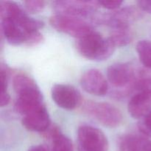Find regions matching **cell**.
Instances as JSON below:
<instances>
[{"instance_id": "6da1fadb", "label": "cell", "mask_w": 151, "mask_h": 151, "mask_svg": "<svg viewBox=\"0 0 151 151\" xmlns=\"http://www.w3.org/2000/svg\"><path fill=\"white\" fill-rule=\"evenodd\" d=\"M13 88L18 95L15 109L23 116L44 105L42 93L30 77L23 74L16 75L13 79Z\"/></svg>"}, {"instance_id": "7a4b0ae2", "label": "cell", "mask_w": 151, "mask_h": 151, "mask_svg": "<svg viewBox=\"0 0 151 151\" xmlns=\"http://www.w3.org/2000/svg\"><path fill=\"white\" fill-rule=\"evenodd\" d=\"M76 47L83 57L96 61L107 60L113 55L116 48L110 38H104L95 31L78 38Z\"/></svg>"}, {"instance_id": "3957f363", "label": "cell", "mask_w": 151, "mask_h": 151, "mask_svg": "<svg viewBox=\"0 0 151 151\" xmlns=\"http://www.w3.org/2000/svg\"><path fill=\"white\" fill-rule=\"evenodd\" d=\"M137 69L132 65L118 63L111 65L107 69L108 81L116 88L114 91L116 97H125L133 93L132 85L135 79Z\"/></svg>"}, {"instance_id": "277c9868", "label": "cell", "mask_w": 151, "mask_h": 151, "mask_svg": "<svg viewBox=\"0 0 151 151\" xmlns=\"http://www.w3.org/2000/svg\"><path fill=\"white\" fill-rule=\"evenodd\" d=\"M84 111L104 126L116 128L122 122L121 111L116 106L104 102H87L84 105Z\"/></svg>"}, {"instance_id": "5b68a950", "label": "cell", "mask_w": 151, "mask_h": 151, "mask_svg": "<svg viewBox=\"0 0 151 151\" xmlns=\"http://www.w3.org/2000/svg\"><path fill=\"white\" fill-rule=\"evenodd\" d=\"M50 23L58 32L67 34L78 39L94 31L91 24L84 19L57 13L51 16Z\"/></svg>"}, {"instance_id": "8992f818", "label": "cell", "mask_w": 151, "mask_h": 151, "mask_svg": "<svg viewBox=\"0 0 151 151\" xmlns=\"http://www.w3.org/2000/svg\"><path fill=\"white\" fill-rule=\"evenodd\" d=\"M100 7L98 1H85V0H60L53 2V7L58 14L66 15L73 17H89L92 19Z\"/></svg>"}, {"instance_id": "52a82bcc", "label": "cell", "mask_w": 151, "mask_h": 151, "mask_svg": "<svg viewBox=\"0 0 151 151\" xmlns=\"http://www.w3.org/2000/svg\"><path fill=\"white\" fill-rule=\"evenodd\" d=\"M79 151H109V141L99 128L83 125L78 130Z\"/></svg>"}, {"instance_id": "ba28073f", "label": "cell", "mask_w": 151, "mask_h": 151, "mask_svg": "<svg viewBox=\"0 0 151 151\" xmlns=\"http://www.w3.org/2000/svg\"><path fill=\"white\" fill-rule=\"evenodd\" d=\"M142 17V10L139 7L128 6L116 10L109 15H99L97 23H106L111 29L130 27L131 23Z\"/></svg>"}, {"instance_id": "9c48e42d", "label": "cell", "mask_w": 151, "mask_h": 151, "mask_svg": "<svg viewBox=\"0 0 151 151\" xmlns=\"http://www.w3.org/2000/svg\"><path fill=\"white\" fill-rule=\"evenodd\" d=\"M51 96L58 106L66 110L76 109L81 102V93L76 88L69 84L54 85L51 90Z\"/></svg>"}, {"instance_id": "30bf717a", "label": "cell", "mask_w": 151, "mask_h": 151, "mask_svg": "<svg viewBox=\"0 0 151 151\" xmlns=\"http://www.w3.org/2000/svg\"><path fill=\"white\" fill-rule=\"evenodd\" d=\"M81 86L87 93L104 96L109 91V83L101 72L96 69L86 71L81 78Z\"/></svg>"}, {"instance_id": "8fae6325", "label": "cell", "mask_w": 151, "mask_h": 151, "mask_svg": "<svg viewBox=\"0 0 151 151\" xmlns=\"http://www.w3.org/2000/svg\"><path fill=\"white\" fill-rule=\"evenodd\" d=\"M22 125L32 132L44 133L51 125L50 114L44 105L24 116Z\"/></svg>"}, {"instance_id": "7c38bea8", "label": "cell", "mask_w": 151, "mask_h": 151, "mask_svg": "<svg viewBox=\"0 0 151 151\" xmlns=\"http://www.w3.org/2000/svg\"><path fill=\"white\" fill-rule=\"evenodd\" d=\"M128 110L135 119H142L150 112L151 90L134 94L128 102Z\"/></svg>"}, {"instance_id": "4fadbf2b", "label": "cell", "mask_w": 151, "mask_h": 151, "mask_svg": "<svg viewBox=\"0 0 151 151\" xmlns=\"http://www.w3.org/2000/svg\"><path fill=\"white\" fill-rule=\"evenodd\" d=\"M1 34L6 41L12 45L26 44L28 35L14 20L10 19H1Z\"/></svg>"}, {"instance_id": "5bb4252c", "label": "cell", "mask_w": 151, "mask_h": 151, "mask_svg": "<svg viewBox=\"0 0 151 151\" xmlns=\"http://www.w3.org/2000/svg\"><path fill=\"white\" fill-rule=\"evenodd\" d=\"M151 90V68L142 67L137 69L135 79L132 85L133 92Z\"/></svg>"}, {"instance_id": "9a60e30c", "label": "cell", "mask_w": 151, "mask_h": 151, "mask_svg": "<svg viewBox=\"0 0 151 151\" xmlns=\"http://www.w3.org/2000/svg\"><path fill=\"white\" fill-rule=\"evenodd\" d=\"M27 14L23 8L16 2L11 1H1L0 16L1 19H17Z\"/></svg>"}, {"instance_id": "2e32d148", "label": "cell", "mask_w": 151, "mask_h": 151, "mask_svg": "<svg viewBox=\"0 0 151 151\" xmlns=\"http://www.w3.org/2000/svg\"><path fill=\"white\" fill-rule=\"evenodd\" d=\"M115 47H125L132 41L134 33L130 27H119L111 29L109 37Z\"/></svg>"}, {"instance_id": "e0dca14e", "label": "cell", "mask_w": 151, "mask_h": 151, "mask_svg": "<svg viewBox=\"0 0 151 151\" xmlns=\"http://www.w3.org/2000/svg\"><path fill=\"white\" fill-rule=\"evenodd\" d=\"M146 139L137 135H125L119 142L122 151H143V146Z\"/></svg>"}, {"instance_id": "ac0fdd59", "label": "cell", "mask_w": 151, "mask_h": 151, "mask_svg": "<svg viewBox=\"0 0 151 151\" xmlns=\"http://www.w3.org/2000/svg\"><path fill=\"white\" fill-rule=\"evenodd\" d=\"M137 51L143 66L151 68V41L142 40L139 41L137 44Z\"/></svg>"}, {"instance_id": "d6986e66", "label": "cell", "mask_w": 151, "mask_h": 151, "mask_svg": "<svg viewBox=\"0 0 151 151\" xmlns=\"http://www.w3.org/2000/svg\"><path fill=\"white\" fill-rule=\"evenodd\" d=\"M52 151H74L72 141L60 133L52 140Z\"/></svg>"}, {"instance_id": "ffe728a7", "label": "cell", "mask_w": 151, "mask_h": 151, "mask_svg": "<svg viewBox=\"0 0 151 151\" xmlns=\"http://www.w3.org/2000/svg\"><path fill=\"white\" fill-rule=\"evenodd\" d=\"M23 4L27 11L30 13H40L45 7V1L42 0H27Z\"/></svg>"}, {"instance_id": "44dd1931", "label": "cell", "mask_w": 151, "mask_h": 151, "mask_svg": "<svg viewBox=\"0 0 151 151\" xmlns=\"http://www.w3.org/2000/svg\"><path fill=\"white\" fill-rule=\"evenodd\" d=\"M138 128L143 137H151V111L142 118L138 124Z\"/></svg>"}, {"instance_id": "7402d4cb", "label": "cell", "mask_w": 151, "mask_h": 151, "mask_svg": "<svg viewBox=\"0 0 151 151\" xmlns=\"http://www.w3.org/2000/svg\"><path fill=\"white\" fill-rule=\"evenodd\" d=\"M8 70L7 67L3 65L1 66V72H0V81H1V92L7 91V83H8L9 78Z\"/></svg>"}, {"instance_id": "603a6c76", "label": "cell", "mask_w": 151, "mask_h": 151, "mask_svg": "<svg viewBox=\"0 0 151 151\" xmlns=\"http://www.w3.org/2000/svg\"><path fill=\"white\" fill-rule=\"evenodd\" d=\"M100 7H103L105 9H108V10H118L119 8L123 1H120V0H116V1H114V0H111V1H98Z\"/></svg>"}, {"instance_id": "cb8c5ba5", "label": "cell", "mask_w": 151, "mask_h": 151, "mask_svg": "<svg viewBox=\"0 0 151 151\" xmlns=\"http://www.w3.org/2000/svg\"><path fill=\"white\" fill-rule=\"evenodd\" d=\"M137 4L142 11L151 14V0H140L137 1Z\"/></svg>"}, {"instance_id": "d4e9b609", "label": "cell", "mask_w": 151, "mask_h": 151, "mask_svg": "<svg viewBox=\"0 0 151 151\" xmlns=\"http://www.w3.org/2000/svg\"><path fill=\"white\" fill-rule=\"evenodd\" d=\"M10 101V96L7 93V91L5 92H1V100H0V106L1 107L7 106Z\"/></svg>"}, {"instance_id": "484cf974", "label": "cell", "mask_w": 151, "mask_h": 151, "mask_svg": "<svg viewBox=\"0 0 151 151\" xmlns=\"http://www.w3.org/2000/svg\"><path fill=\"white\" fill-rule=\"evenodd\" d=\"M28 151H50L48 147L44 145H37L31 147Z\"/></svg>"}, {"instance_id": "4316f807", "label": "cell", "mask_w": 151, "mask_h": 151, "mask_svg": "<svg viewBox=\"0 0 151 151\" xmlns=\"http://www.w3.org/2000/svg\"><path fill=\"white\" fill-rule=\"evenodd\" d=\"M143 151H151V141L146 139L143 146Z\"/></svg>"}]
</instances>
